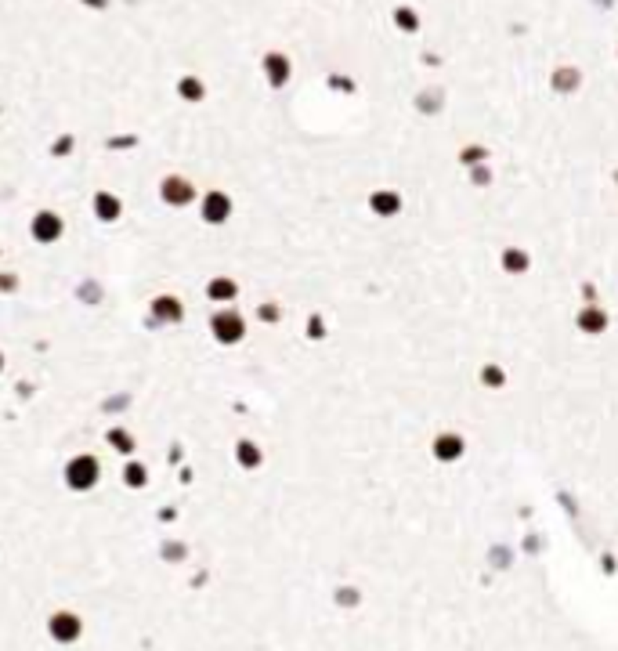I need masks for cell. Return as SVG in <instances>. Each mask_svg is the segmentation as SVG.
I'll use <instances>...</instances> for the list:
<instances>
[{
	"instance_id": "cell-1",
	"label": "cell",
	"mask_w": 618,
	"mask_h": 651,
	"mask_svg": "<svg viewBox=\"0 0 618 651\" xmlns=\"http://www.w3.org/2000/svg\"><path fill=\"white\" fill-rule=\"evenodd\" d=\"M210 337H214L221 347H239V344L246 340V315H243L239 308H232V304L217 308V311L210 315Z\"/></svg>"
},
{
	"instance_id": "cell-2",
	"label": "cell",
	"mask_w": 618,
	"mask_h": 651,
	"mask_svg": "<svg viewBox=\"0 0 618 651\" xmlns=\"http://www.w3.org/2000/svg\"><path fill=\"white\" fill-rule=\"evenodd\" d=\"M62 478H66V485L73 492H91L94 485L102 482V464H98V456H91V452H80V456H73L66 470H62Z\"/></svg>"
},
{
	"instance_id": "cell-3",
	"label": "cell",
	"mask_w": 618,
	"mask_h": 651,
	"mask_svg": "<svg viewBox=\"0 0 618 651\" xmlns=\"http://www.w3.org/2000/svg\"><path fill=\"white\" fill-rule=\"evenodd\" d=\"M185 315H188V308H185V300H181L178 293H156V297L149 300V322H152V329L181 326Z\"/></svg>"
},
{
	"instance_id": "cell-4",
	"label": "cell",
	"mask_w": 618,
	"mask_h": 651,
	"mask_svg": "<svg viewBox=\"0 0 618 651\" xmlns=\"http://www.w3.org/2000/svg\"><path fill=\"white\" fill-rule=\"evenodd\" d=\"M62 235H66V217L58 210H37L29 221V239L37 246H55L62 243Z\"/></svg>"
},
{
	"instance_id": "cell-5",
	"label": "cell",
	"mask_w": 618,
	"mask_h": 651,
	"mask_svg": "<svg viewBox=\"0 0 618 651\" xmlns=\"http://www.w3.org/2000/svg\"><path fill=\"white\" fill-rule=\"evenodd\" d=\"M232 196L228 192H221V188H214V192H206L203 203H199V217H203V225H210V228H221V225H228L232 221Z\"/></svg>"
},
{
	"instance_id": "cell-6",
	"label": "cell",
	"mask_w": 618,
	"mask_h": 651,
	"mask_svg": "<svg viewBox=\"0 0 618 651\" xmlns=\"http://www.w3.org/2000/svg\"><path fill=\"white\" fill-rule=\"evenodd\" d=\"M203 293H206V300H210V304H217V308L235 304V297H239V279L228 275V272H217V275L206 279Z\"/></svg>"
},
{
	"instance_id": "cell-7",
	"label": "cell",
	"mask_w": 618,
	"mask_h": 651,
	"mask_svg": "<svg viewBox=\"0 0 618 651\" xmlns=\"http://www.w3.org/2000/svg\"><path fill=\"white\" fill-rule=\"evenodd\" d=\"M47 633H51L58 644H73V641H80L84 623H80V615H73V612H55L47 618Z\"/></svg>"
},
{
	"instance_id": "cell-8",
	"label": "cell",
	"mask_w": 618,
	"mask_h": 651,
	"mask_svg": "<svg viewBox=\"0 0 618 651\" xmlns=\"http://www.w3.org/2000/svg\"><path fill=\"white\" fill-rule=\"evenodd\" d=\"M160 199L167 206H174V210H181V206L196 203V185L188 178H163L160 181Z\"/></svg>"
},
{
	"instance_id": "cell-9",
	"label": "cell",
	"mask_w": 618,
	"mask_h": 651,
	"mask_svg": "<svg viewBox=\"0 0 618 651\" xmlns=\"http://www.w3.org/2000/svg\"><path fill=\"white\" fill-rule=\"evenodd\" d=\"M91 210H94V217L102 221V225H116V221L123 217V199L116 196V192H94V199H91Z\"/></svg>"
},
{
	"instance_id": "cell-10",
	"label": "cell",
	"mask_w": 618,
	"mask_h": 651,
	"mask_svg": "<svg viewBox=\"0 0 618 651\" xmlns=\"http://www.w3.org/2000/svg\"><path fill=\"white\" fill-rule=\"evenodd\" d=\"M235 464H239V470H257L264 464V449H261V441H253V438H239L235 441Z\"/></svg>"
},
{
	"instance_id": "cell-11",
	"label": "cell",
	"mask_w": 618,
	"mask_h": 651,
	"mask_svg": "<svg viewBox=\"0 0 618 651\" xmlns=\"http://www.w3.org/2000/svg\"><path fill=\"white\" fill-rule=\"evenodd\" d=\"M105 441H109V449L120 452V456H131L134 446H138L134 434H131V431H123V427H109V431H105Z\"/></svg>"
},
{
	"instance_id": "cell-12",
	"label": "cell",
	"mask_w": 618,
	"mask_h": 651,
	"mask_svg": "<svg viewBox=\"0 0 618 651\" xmlns=\"http://www.w3.org/2000/svg\"><path fill=\"white\" fill-rule=\"evenodd\" d=\"M264 73H268V80L279 87V84H286V76H290V62L282 55H268L264 58Z\"/></svg>"
},
{
	"instance_id": "cell-13",
	"label": "cell",
	"mask_w": 618,
	"mask_h": 651,
	"mask_svg": "<svg viewBox=\"0 0 618 651\" xmlns=\"http://www.w3.org/2000/svg\"><path fill=\"white\" fill-rule=\"evenodd\" d=\"M123 485H127V488H145V485H149L145 464H138V459H127V467H123Z\"/></svg>"
},
{
	"instance_id": "cell-14",
	"label": "cell",
	"mask_w": 618,
	"mask_h": 651,
	"mask_svg": "<svg viewBox=\"0 0 618 651\" xmlns=\"http://www.w3.org/2000/svg\"><path fill=\"white\" fill-rule=\"evenodd\" d=\"M102 297H105V290H102V282H94V279H84L80 286H76V300L80 304H102Z\"/></svg>"
},
{
	"instance_id": "cell-15",
	"label": "cell",
	"mask_w": 618,
	"mask_h": 651,
	"mask_svg": "<svg viewBox=\"0 0 618 651\" xmlns=\"http://www.w3.org/2000/svg\"><path fill=\"white\" fill-rule=\"evenodd\" d=\"M369 206L380 214V217H391V214H398V206H402V199L394 196V192H376L373 199H369Z\"/></svg>"
},
{
	"instance_id": "cell-16",
	"label": "cell",
	"mask_w": 618,
	"mask_h": 651,
	"mask_svg": "<svg viewBox=\"0 0 618 651\" xmlns=\"http://www.w3.org/2000/svg\"><path fill=\"white\" fill-rule=\"evenodd\" d=\"M434 449H438V456H441V459H452V456L463 452V441H459L456 434H441Z\"/></svg>"
},
{
	"instance_id": "cell-17",
	"label": "cell",
	"mask_w": 618,
	"mask_h": 651,
	"mask_svg": "<svg viewBox=\"0 0 618 651\" xmlns=\"http://www.w3.org/2000/svg\"><path fill=\"white\" fill-rule=\"evenodd\" d=\"M257 319H261V322H268V326H275V322L282 319V308L275 304V300H264V304L257 308Z\"/></svg>"
},
{
	"instance_id": "cell-18",
	"label": "cell",
	"mask_w": 618,
	"mask_h": 651,
	"mask_svg": "<svg viewBox=\"0 0 618 651\" xmlns=\"http://www.w3.org/2000/svg\"><path fill=\"white\" fill-rule=\"evenodd\" d=\"M322 337H326L322 315H311V319H308V340H322Z\"/></svg>"
},
{
	"instance_id": "cell-19",
	"label": "cell",
	"mask_w": 618,
	"mask_h": 651,
	"mask_svg": "<svg viewBox=\"0 0 618 651\" xmlns=\"http://www.w3.org/2000/svg\"><path fill=\"white\" fill-rule=\"evenodd\" d=\"M181 94H185L188 102H199L203 98V84L199 80H181Z\"/></svg>"
},
{
	"instance_id": "cell-20",
	"label": "cell",
	"mask_w": 618,
	"mask_h": 651,
	"mask_svg": "<svg viewBox=\"0 0 618 651\" xmlns=\"http://www.w3.org/2000/svg\"><path fill=\"white\" fill-rule=\"evenodd\" d=\"M19 290V275L15 272H0V293H15Z\"/></svg>"
},
{
	"instance_id": "cell-21",
	"label": "cell",
	"mask_w": 618,
	"mask_h": 651,
	"mask_svg": "<svg viewBox=\"0 0 618 651\" xmlns=\"http://www.w3.org/2000/svg\"><path fill=\"white\" fill-rule=\"evenodd\" d=\"M8 369V358H4V351H0V373H4Z\"/></svg>"
}]
</instances>
